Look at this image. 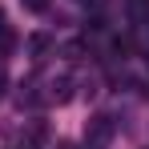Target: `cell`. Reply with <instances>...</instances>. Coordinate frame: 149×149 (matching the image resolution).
Instances as JSON below:
<instances>
[{
	"instance_id": "obj_2",
	"label": "cell",
	"mask_w": 149,
	"mask_h": 149,
	"mask_svg": "<svg viewBox=\"0 0 149 149\" xmlns=\"http://www.w3.org/2000/svg\"><path fill=\"white\" fill-rule=\"evenodd\" d=\"M49 49H52V36H49V32H36V36L28 40V52H32L36 61H40V56H45V52H49Z\"/></svg>"
},
{
	"instance_id": "obj_1",
	"label": "cell",
	"mask_w": 149,
	"mask_h": 149,
	"mask_svg": "<svg viewBox=\"0 0 149 149\" xmlns=\"http://www.w3.org/2000/svg\"><path fill=\"white\" fill-rule=\"evenodd\" d=\"M109 141H113V117H89V125H85V149H109Z\"/></svg>"
},
{
	"instance_id": "obj_4",
	"label": "cell",
	"mask_w": 149,
	"mask_h": 149,
	"mask_svg": "<svg viewBox=\"0 0 149 149\" xmlns=\"http://www.w3.org/2000/svg\"><path fill=\"white\" fill-rule=\"evenodd\" d=\"M56 149H77V145H73V141H56Z\"/></svg>"
},
{
	"instance_id": "obj_3",
	"label": "cell",
	"mask_w": 149,
	"mask_h": 149,
	"mask_svg": "<svg viewBox=\"0 0 149 149\" xmlns=\"http://www.w3.org/2000/svg\"><path fill=\"white\" fill-rule=\"evenodd\" d=\"M45 4H49V0H24V8H32V12H40Z\"/></svg>"
},
{
	"instance_id": "obj_5",
	"label": "cell",
	"mask_w": 149,
	"mask_h": 149,
	"mask_svg": "<svg viewBox=\"0 0 149 149\" xmlns=\"http://www.w3.org/2000/svg\"><path fill=\"white\" fill-rule=\"evenodd\" d=\"M0 28H4V12H0Z\"/></svg>"
}]
</instances>
